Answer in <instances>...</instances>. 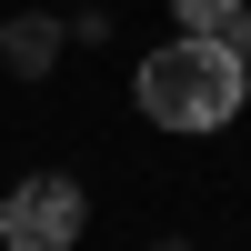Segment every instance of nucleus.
Returning a JSON list of instances; mask_svg holds the SVG:
<instances>
[{
    "instance_id": "f257e3e1",
    "label": "nucleus",
    "mask_w": 251,
    "mask_h": 251,
    "mask_svg": "<svg viewBox=\"0 0 251 251\" xmlns=\"http://www.w3.org/2000/svg\"><path fill=\"white\" fill-rule=\"evenodd\" d=\"M241 100H251V60L231 30H181L141 60V111L161 131H221Z\"/></svg>"
},
{
    "instance_id": "f03ea898",
    "label": "nucleus",
    "mask_w": 251,
    "mask_h": 251,
    "mask_svg": "<svg viewBox=\"0 0 251 251\" xmlns=\"http://www.w3.org/2000/svg\"><path fill=\"white\" fill-rule=\"evenodd\" d=\"M80 221H91V201H80L71 171H30L0 201V241L10 251H60V241H80Z\"/></svg>"
},
{
    "instance_id": "7ed1b4c3",
    "label": "nucleus",
    "mask_w": 251,
    "mask_h": 251,
    "mask_svg": "<svg viewBox=\"0 0 251 251\" xmlns=\"http://www.w3.org/2000/svg\"><path fill=\"white\" fill-rule=\"evenodd\" d=\"M0 60H10L20 80H40V71L60 60V20H50V10H20V20H0Z\"/></svg>"
},
{
    "instance_id": "20e7f679",
    "label": "nucleus",
    "mask_w": 251,
    "mask_h": 251,
    "mask_svg": "<svg viewBox=\"0 0 251 251\" xmlns=\"http://www.w3.org/2000/svg\"><path fill=\"white\" fill-rule=\"evenodd\" d=\"M171 20H181V30H231L241 0H171Z\"/></svg>"
}]
</instances>
